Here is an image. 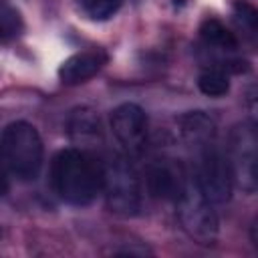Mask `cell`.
<instances>
[{
	"instance_id": "cell-1",
	"label": "cell",
	"mask_w": 258,
	"mask_h": 258,
	"mask_svg": "<svg viewBox=\"0 0 258 258\" xmlns=\"http://www.w3.org/2000/svg\"><path fill=\"white\" fill-rule=\"evenodd\" d=\"M50 183L56 196L71 206H89L103 187V163L79 147L60 149L52 157Z\"/></svg>"
},
{
	"instance_id": "cell-2",
	"label": "cell",
	"mask_w": 258,
	"mask_h": 258,
	"mask_svg": "<svg viewBox=\"0 0 258 258\" xmlns=\"http://www.w3.org/2000/svg\"><path fill=\"white\" fill-rule=\"evenodd\" d=\"M2 159L16 179L34 181L42 167V139L28 121H12L4 127L0 137Z\"/></svg>"
},
{
	"instance_id": "cell-3",
	"label": "cell",
	"mask_w": 258,
	"mask_h": 258,
	"mask_svg": "<svg viewBox=\"0 0 258 258\" xmlns=\"http://www.w3.org/2000/svg\"><path fill=\"white\" fill-rule=\"evenodd\" d=\"M107 208L123 218L137 216L141 210V177L125 155H115L103 163V187Z\"/></svg>"
},
{
	"instance_id": "cell-4",
	"label": "cell",
	"mask_w": 258,
	"mask_h": 258,
	"mask_svg": "<svg viewBox=\"0 0 258 258\" xmlns=\"http://www.w3.org/2000/svg\"><path fill=\"white\" fill-rule=\"evenodd\" d=\"M175 204H177V216L185 234L202 246L216 244L220 234V220L214 210V204L204 198L194 177H187L183 189L175 198Z\"/></svg>"
},
{
	"instance_id": "cell-5",
	"label": "cell",
	"mask_w": 258,
	"mask_h": 258,
	"mask_svg": "<svg viewBox=\"0 0 258 258\" xmlns=\"http://www.w3.org/2000/svg\"><path fill=\"white\" fill-rule=\"evenodd\" d=\"M194 181L208 202H212L214 206L226 204L232 196V185H234L228 157L214 145L200 149V161Z\"/></svg>"
},
{
	"instance_id": "cell-6",
	"label": "cell",
	"mask_w": 258,
	"mask_h": 258,
	"mask_svg": "<svg viewBox=\"0 0 258 258\" xmlns=\"http://www.w3.org/2000/svg\"><path fill=\"white\" fill-rule=\"evenodd\" d=\"M256 127L254 123L236 125L230 133V169L234 181L246 191H256Z\"/></svg>"
},
{
	"instance_id": "cell-7",
	"label": "cell",
	"mask_w": 258,
	"mask_h": 258,
	"mask_svg": "<svg viewBox=\"0 0 258 258\" xmlns=\"http://www.w3.org/2000/svg\"><path fill=\"white\" fill-rule=\"evenodd\" d=\"M111 131L129 155H139L147 143V113L137 103H121L111 111Z\"/></svg>"
},
{
	"instance_id": "cell-8",
	"label": "cell",
	"mask_w": 258,
	"mask_h": 258,
	"mask_svg": "<svg viewBox=\"0 0 258 258\" xmlns=\"http://www.w3.org/2000/svg\"><path fill=\"white\" fill-rule=\"evenodd\" d=\"M187 173L175 165V163H169V161H155L149 165L147 169V187H149V194L153 198H159V200H173L179 196V191L183 189L185 181H187Z\"/></svg>"
},
{
	"instance_id": "cell-9",
	"label": "cell",
	"mask_w": 258,
	"mask_h": 258,
	"mask_svg": "<svg viewBox=\"0 0 258 258\" xmlns=\"http://www.w3.org/2000/svg\"><path fill=\"white\" fill-rule=\"evenodd\" d=\"M105 62H107V54L103 50H83V52L71 54L58 67V79L64 85L85 83L87 79L95 77Z\"/></svg>"
},
{
	"instance_id": "cell-10",
	"label": "cell",
	"mask_w": 258,
	"mask_h": 258,
	"mask_svg": "<svg viewBox=\"0 0 258 258\" xmlns=\"http://www.w3.org/2000/svg\"><path fill=\"white\" fill-rule=\"evenodd\" d=\"M67 131L73 143L79 145V149L93 147L101 143L103 139V129H101V119L91 107H77L67 123Z\"/></svg>"
},
{
	"instance_id": "cell-11",
	"label": "cell",
	"mask_w": 258,
	"mask_h": 258,
	"mask_svg": "<svg viewBox=\"0 0 258 258\" xmlns=\"http://www.w3.org/2000/svg\"><path fill=\"white\" fill-rule=\"evenodd\" d=\"M177 123H179V133H181V137L187 145L196 147L198 151L208 147V145H214L216 123L208 113L187 111L177 119Z\"/></svg>"
},
{
	"instance_id": "cell-12",
	"label": "cell",
	"mask_w": 258,
	"mask_h": 258,
	"mask_svg": "<svg viewBox=\"0 0 258 258\" xmlns=\"http://www.w3.org/2000/svg\"><path fill=\"white\" fill-rule=\"evenodd\" d=\"M200 36L206 44L218 46L222 50H234L238 46V38L230 28H226L218 18H206L200 26Z\"/></svg>"
},
{
	"instance_id": "cell-13",
	"label": "cell",
	"mask_w": 258,
	"mask_h": 258,
	"mask_svg": "<svg viewBox=\"0 0 258 258\" xmlns=\"http://www.w3.org/2000/svg\"><path fill=\"white\" fill-rule=\"evenodd\" d=\"M22 28H24V22L20 12L14 6L0 0V42L18 38L22 34Z\"/></svg>"
},
{
	"instance_id": "cell-14",
	"label": "cell",
	"mask_w": 258,
	"mask_h": 258,
	"mask_svg": "<svg viewBox=\"0 0 258 258\" xmlns=\"http://www.w3.org/2000/svg\"><path fill=\"white\" fill-rule=\"evenodd\" d=\"M198 87L204 95L218 99V97L228 95L230 81H228V75H224L220 69H210V71H204L198 77Z\"/></svg>"
},
{
	"instance_id": "cell-15",
	"label": "cell",
	"mask_w": 258,
	"mask_h": 258,
	"mask_svg": "<svg viewBox=\"0 0 258 258\" xmlns=\"http://www.w3.org/2000/svg\"><path fill=\"white\" fill-rule=\"evenodd\" d=\"M83 8L93 20H109L121 8V0H83Z\"/></svg>"
},
{
	"instance_id": "cell-16",
	"label": "cell",
	"mask_w": 258,
	"mask_h": 258,
	"mask_svg": "<svg viewBox=\"0 0 258 258\" xmlns=\"http://www.w3.org/2000/svg\"><path fill=\"white\" fill-rule=\"evenodd\" d=\"M234 16H236V20H238L244 28H248L250 32L256 30V24H258V12H256V8H254L250 2L238 0V2L234 4Z\"/></svg>"
},
{
	"instance_id": "cell-17",
	"label": "cell",
	"mask_w": 258,
	"mask_h": 258,
	"mask_svg": "<svg viewBox=\"0 0 258 258\" xmlns=\"http://www.w3.org/2000/svg\"><path fill=\"white\" fill-rule=\"evenodd\" d=\"M6 165H4V159H2V149H0V196H4L8 191V177H6Z\"/></svg>"
}]
</instances>
